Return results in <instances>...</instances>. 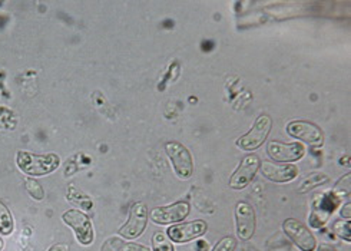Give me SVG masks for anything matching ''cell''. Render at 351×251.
Returning a JSON list of instances; mask_svg holds the SVG:
<instances>
[{
  "label": "cell",
  "mask_w": 351,
  "mask_h": 251,
  "mask_svg": "<svg viewBox=\"0 0 351 251\" xmlns=\"http://www.w3.org/2000/svg\"><path fill=\"white\" fill-rule=\"evenodd\" d=\"M350 180H351V176L347 174L346 177L340 178V181L337 182L336 188H334V194L336 195H350V191H351V184H350Z\"/></svg>",
  "instance_id": "obj_19"
},
{
  "label": "cell",
  "mask_w": 351,
  "mask_h": 251,
  "mask_svg": "<svg viewBox=\"0 0 351 251\" xmlns=\"http://www.w3.org/2000/svg\"><path fill=\"white\" fill-rule=\"evenodd\" d=\"M261 174L273 182H290L298 176V168L293 164H278L273 161H265L260 165Z\"/></svg>",
  "instance_id": "obj_13"
},
{
  "label": "cell",
  "mask_w": 351,
  "mask_h": 251,
  "mask_svg": "<svg viewBox=\"0 0 351 251\" xmlns=\"http://www.w3.org/2000/svg\"><path fill=\"white\" fill-rule=\"evenodd\" d=\"M189 204L185 201H180L171 204V206L167 207H156L151 211V219L156 224H173L182 222L184 218L188 217L189 214Z\"/></svg>",
  "instance_id": "obj_10"
},
{
  "label": "cell",
  "mask_w": 351,
  "mask_h": 251,
  "mask_svg": "<svg viewBox=\"0 0 351 251\" xmlns=\"http://www.w3.org/2000/svg\"><path fill=\"white\" fill-rule=\"evenodd\" d=\"M261 160L258 155L255 154H248L245 155L241 164L238 165L234 174L230 178V187L232 190H244V188L252 181V178L257 174V171L260 169Z\"/></svg>",
  "instance_id": "obj_7"
},
{
  "label": "cell",
  "mask_w": 351,
  "mask_h": 251,
  "mask_svg": "<svg viewBox=\"0 0 351 251\" xmlns=\"http://www.w3.org/2000/svg\"><path fill=\"white\" fill-rule=\"evenodd\" d=\"M49 251H71V248L68 244H55L49 248Z\"/></svg>",
  "instance_id": "obj_23"
},
{
  "label": "cell",
  "mask_w": 351,
  "mask_h": 251,
  "mask_svg": "<svg viewBox=\"0 0 351 251\" xmlns=\"http://www.w3.org/2000/svg\"><path fill=\"white\" fill-rule=\"evenodd\" d=\"M206 248H208V244H205L204 241L199 243V250L198 251H206Z\"/></svg>",
  "instance_id": "obj_25"
},
{
  "label": "cell",
  "mask_w": 351,
  "mask_h": 251,
  "mask_svg": "<svg viewBox=\"0 0 351 251\" xmlns=\"http://www.w3.org/2000/svg\"><path fill=\"white\" fill-rule=\"evenodd\" d=\"M287 132L290 136L297 138L308 145L320 147L323 145V131L317 125L307 121H293L287 125Z\"/></svg>",
  "instance_id": "obj_8"
},
{
  "label": "cell",
  "mask_w": 351,
  "mask_h": 251,
  "mask_svg": "<svg viewBox=\"0 0 351 251\" xmlns=\"http://www.w3.org/2000/svg\"><path fill=\"white\" fill-rule=\"evenodd\" d=\"M62 218L73 230L79 243L84 246H89L93 243V226L90 218L86 214L79 210H69L62 215Z\"/></svg>",
  "instance_id": "obj_4"
},
{
  "label": "cell",
  "mask_w": 351,
  "mask_h": 251,
  "mask_svg": "<svg viewBox=\"0 0 351 251\" xmlns=\"http://www.w3.org/2000/svg\"><path fill=\"white\" fill-rule=\"evenodd\" d=\"M152 251H175L172 241L164 232H155L152 237Z\"/></svg>",
  "instance_id": "obj_16"
},
{
  "label": "cell",
  "mask_w": 351,
  "mask_h": 251,
  "mask_svg": "<svg viewBox=\"0 0 351 251\" xmlns=\"http://www.w3.org/2000/svg\"><path fill=\"white\" fill-rule=\"evenodd\" d=\"M16 164L29 176H46L53 172L60 165V158L56 154L38 155L27 151H19L16 155Z\"/></svg>",
  "instance_id": "obj_1"
},
{
  "label": "cell",
  "mask_w": 351,
  "mask_h": 251,
  "mask_svg": "<svg viewBox=\"0 0 351 251\" xmlns=\"http://www.w3.org/2000/svg\"><path fill=\"white\" fill-rule=\"evenodd\" d=\"M102 251H114V248H112V239H110L106 244H105V247H102ZM117 251V250H115Z\"/></svg>",
  "instance_id": "obj_24"
},
{
  "label": "cell",
  "mask_w": 351,
  "mask_h": 251,
  "mask_svg": "<svg viewBox=\"0 0 351 251\" xmlns=\"http://www.w3.org/2000/svg\"><path fill=\"white\" fill-rule=\"evenodd\" d=\"M327 182H330V177L327 174H323V172H315V174H311L301 181V184L297 188V191H298V194H306V193L313 191L314 188L322 187Z\"/></svg>",
  "instance_id": "obj_14"
},
{
  "label": "cell",
  "mask_w": 351,
  "mask_h": 251,
  "mask_svg": "<svg viewBox=\"0 0 351 251\" xmlns=\"http://www.w3.org/2000/svg\"><path fill=\"white\" fill-rule=\"evenodd\" d=\"M267 152L271 160H276L280 163H293L302 158L306 150L298 143L282 144L278 143V141H271L267 145Z\"/></svg>",
  "instance_id": "obj_12"
},
{
  "label": "cell",
  "mask_w": 351,
  "mask_h": 251,
  "mask_svg": "<svg viewBox=\"0 0 351 251\" xmlns=\"http://www.w3.org/2000/svg\"><path fill=\"white\" fill-rule=\"evenodd\" d=\"M332 230L334 232H336L340 239L346 240L347 243L351 241V237H350V222H344V219H339V222L334 223L332 226Z\"/></svg>",
  "instance_id": "obj_18"
},
{
  "label": "cell",
  "mask_w": 351,
  "mask_h": 251,
  "mask_svg": "<svg viewBox=\"0 0 351 251\" xmlns=\"http://www.w3.org/2000/svg\"><path fill=\"white\" fill-rule=\"evenodd\" d=\"M341 217L346 218L347 222H350V218H351V204H350V202H347L346 207H343V210H341Z\"/></svg>",
  "instance_id": "obj_22"
},
{
  "label": "cell",
  "mask_w": 351,
  "mask_h": 251,
  "mask_svg": "<svg viewBox=\"0 0 351 251\" xmlns=\"http://www.w3.org/2000/svg\"><path fill=\"white\" fill-rule=\"evenodd\" d=\"M148 223V208L143 202H135L131 207L130 218L128 222L119 228V234L123 239L134 240L145 231Z\"/></svg>",
  "instance_id": "obj_6"
},
{
  "label": "cell",
  "mask_w": 351,
  "mask_h": 251,
  "mask_svg": "<svg viewBox=\"0 0 351 251\" xmlns=\"http://www.w3.org/2000/svg\"><path fill=\"white\" fill-rule=\"evenodd\" d=\"M237 247V240L234 237H224L222 239L215 247L213 251H234Z\"/></svg>",
  "instance_id": "obj_20"
},
{
  "label": "cell",
  "mask_w": 351,
  "mask_h": 251,
  "mask_svg": "<svg viewBox=\"0 0 351 251\" xmlns=\"http://www.w3.org/2000/svg\"><path fill=\"white\" fill-rule=\"evenodd\" d=\"M2 248H3V240L0 239V251H2Z\"/></svg>",
  "instance_id": "obj_27"
},
{
  "label": "cell",
  "mask_w": 351,
  "mask_h": 251,
  "mask_svg": "<svg viewBox=\"0 0 351 251\" xmlns=\"http://www.w3.org/2000/svg\"><path fill=\"white\" fill-rule=\"evenodd\" d=\"M282 230L301 251H314L317 247L313 232L295 218H289L282 223Z\"/></svg>",
  "instance_id": "obj_5"
},
{
  "label": "cell",
  "mask_w": 351,
  "mask_h": 251,
  "mask_svg": "<svg viewBox=\"0 0 351 251\" xmlns=\"http://www.w3.org/2000/svg\"><path fill=\"white\" fill-rule=\"evenodd\" d=\"M121 251H152V250H149L148 247L142 246V244H136V243H126V244H122Z\"/></svg>",
  "instance_id": "obj_21"
},
{
  "label": "cell",
  "mask_w": 351,
  "mask_h": 251,
  "mask_svg": "<svg viewBox=\"0 0 351 251\" xmlns=\"http://www.w3.org/2000/svg\"><path fill=\"white\" fill-rule=\"evenodd\" d=\"M271 128H273V119H271V117L263 114L257 118V121L252 125V128L245 135L235 141V145L244 151L257 150L265 143L267 136L271 132Z\"/></svg>",
  "instance_id": "obj_2"
},
{
  "label": "cell",
  "mask_w": 351,
  "mask_h": 251,
  "mask_svg": "<svg viewBox=\"0 0 351 251\" xmlns=\"http://www.w3.org/2000/svg\"><path fill=\"white\" fill-rule=\"evenodd\" d=\"M165 150H167V154L172 163V167L175 169V174L178 176V178L188 180L193 177L194 163H193V156H191V152L188 151V148L180 143H175V141H172V143H167Z\"/></svg>",
  "instance_id": "obj_3"
},
{
  "label": "cell",
  "mask_w": 351,
  "mask_h": 251,
  "mask_svg": "<svg viewBox=\"0 0 351 251\" xmlns=\"http://www.w3.org/2000/svg\"><path fill=\"white\" fill-rule=\"evenodd\" d=\"M237 235L239 240L248 241L255 232V211L248 202L239 201L235 207Z\"/></svg>",
  "instance_id": "obj_9"
},
{
  "label": "cell",
  "mask_w": 351,
  "mask_h": 251,
  "mask_svg": "<svg viewBox=\"0 0 351 251\" xmlns=\"http://www.w3.org/2000/svg\"><path fill=\"white\" fill-rule=\"evenodd\" d=\"M320 251H334L331 247H320Z\"/></svg>",
  "instance_id": "obj_26"
},
{
  "label": "cell",
  "mask_w": 351,
  "mask_h": 251,
  "mask_svg": "<svg viewBox=\"0 0 351 251\" xmlns=\"http://www.w3.org/2000/svg\"><path fill=\"white\" fill-rule=\"evenodd\" d=\"M206 230H208L206 223L202 222V219H197V222L172 226L171 228H168V235H169V240L181 244V243H188L201 237V235L206 232Z\"/></svg>",
  "instance_id": "obj_11"
},
{
  "label": "cell",
  "mask_w": 351,
  "mask_h": 251,
  "mask_svg": "<svg viewBox=\"0 0 351 251\" xmlns=\"http://www.w3.org/2000/svg\"><path fill=\"white\" fill-rule=\"evenodd\" d=\"M14 228L13 217L3 202H0V232L9 235Z\"/></svg>",
  "instance_id": "obj_15"
},
{
  "label": "cell",
  "mask_w": 351,
  "mask_h": 251,
  "mask_svg": "<svg viewBox=\"0 0 351 251\" xmlns=\"http://www.w3.org/2000/svg\"><path fill=\"white\" fill-rule=\"evenodd\" d=\"M25 188H26L27 194H29L32 198H35V200H38V201H40V200L45 198V190H43V187L40 185L39 181H36V180H34V178H26V180H25Z\"/></svg>",
  "instance_id": "obj_17"
}]
</instances>
